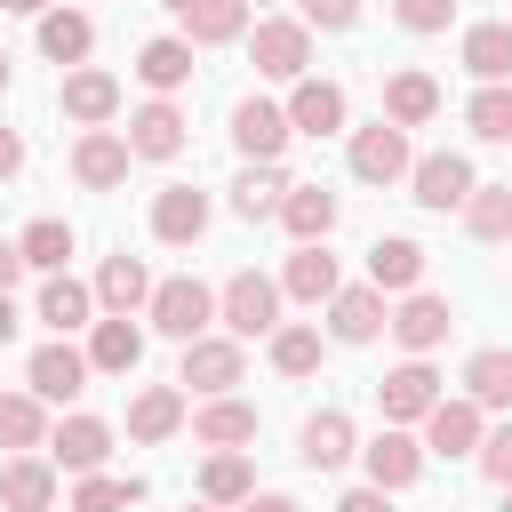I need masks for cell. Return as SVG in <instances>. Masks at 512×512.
Here are the masks:
<instances>
[{
    "mask_svg": "<svg viewBox=\"0 0 512 512\" xmlns=\"http://www.w3.org/2000/svg\"><path fill=\"white\" fill-rule=\"evenodd\" d=\"M152 328L160 336H176V344H192V336H208V320H216V288H200L192 272H176V280H160L152 288Z\"/></svg>",
    "mask_w": 512,
    "mask_h": 512,
    "instance_id": "obj_1",
    "label": "cell"
},
{
    "mask_svg": "<svg viewBox=\"0 0 512 512\" xmlns=\"http://www.w3.org/2000/svg\"><path fill=\"white\" fill-rule=\"evenodd\" d=\"M216 320H224L232 336H272V328H280V280L232 272V280L216 288Z\"/></svg>",
    "mask_w": 512,
    "mask_h": 512,
    "instance_id": "obj_2",
    "label": "cell"
},
{
    "mask_svg": "<svg viewBox=\"0 0 512 512\" xmlns=\"http://www.w3.org/2000/svg\"><path fill=\"white\" fill-rule=\"evenodd\" d=\"M248 56H256L264 80H304L312 72V24L304 16H264L256 40H248Z\"/></svg>",
    "mask_w": 512,
    "mask_h": 512,
    "instance_id": "obj_3",
    "label": "cell"
},
{
    "mask_svg": "<svg viewBox=\"0 0 512 512\" xmlns=\"http://www.w3.org/2000/svg\"><path fill=\"white\" fill-rule=\"evenodd\" d=\"M472 160L464 152H424V160H408V200H424V208H464L472 200Z\"/></svg>",
    "mask_w": 512,
    "mask_h": 512,
    "instance_id": "obj_4",
    "label": "cell"
},
{
    "mask_svg": "<svg viewBox=\"0 0 512 512\" xmlns=\"http://www.w3.org/2000/svg\"><path fill=\"white\" fill-rule=\"evenodd\" d=\"M480 416H488L480 400H464V392L448 400V392H440V400L424 408V456H472V448H480V432H488Z\"/></svg>",
    "mask_w": 512,
    "mask_h": 512,
    "instance_id": "obj_5",
    "label": "cell"
},
{
    "mask_svg": "<svg viewBox=\"0 0 512 512\" xmlns=\"http://www.w3.org/2000/svg\"><path fill=\"white\" fill-rule=\"evenodd\" d=\"M408 128H392V120H376V128H360L352 136V176L360 184H408Z\"/></svg>",
    "mask_w": 512,
    "mask_h": 512,
    "instance_id": "obj_6",
    "label": "cell"
},
{
    "mask_svg": "<svg viewBox=\"0 0 512 512\" xmlns=\"http://www.w3.org/2000/svg\"><path fill=\"white\" fill-rule=\"evenodd\" d=\"M176 384H192L200 400L232 392V384H240V336H192V344H184V368H176Z\"/></svg>",
    "mask_w": 512,
    "mask_h": 512,
    "instance_id": "obj_7",
    "label": "cell"
},
{
    "mask_svg": "<svg viewBox=\"0 0 512 512\" xmlns=\"http://www.w3.org/2000/svg\"><path fill=\"white\" fill-rule=\"evenodd\" d=\"M280 112H288V128H296V136H336L352 104H344V88H336V80H312V72H304V80H288V104H280Z\"/></svg>",
    "mask_w": 512,
    "mask_h": 512,
    "instance_id": "obj_8",
    "label": "cell"
},
{
    "mask_svg": "<svg viewBox=\"0 0 512 512\" xmlns=\"http://www.w3.org/2000/svg\"><path fill=\"white\" fill-rule=\"evenodd\" d=\"M376 400H384V424H424V408L440 400V376L424 368V352H408V360L376 384Z\"/></svg>",
    "mask_w": 512,
    "mask_h": 512,
    "instance_id": "obj_9",
    "label": "cell"
},
{
    "mask_svg": "<svg viewBox=\"0 0 512 512\" xmlns=\"http://www.w3.org/2000/svg\"><path fill=\"white\" fill-rule=\"evenodd\" d=\"M104 456H112V424L104 416H64L48 432V464L56 472H104Z\"/></svg>",
    "mask_w": 512,
    "mask_h": 512,
    "instance_id": "obj_10",
    "label": "cell"
},
{
    "mask_svg": "<svg viewBox=\"0 0 512 512\" xmlns=\"http://www.w3.org/2000/svg\"><path fill=\"white\" fill-rule=\"evenodd\" d=\"M128 152H136V160H176V152H184V112H176L168 96L136 104V112H128Z\"/></svg>",
    "mask_w": 512,
    "mask_h": 512,
    "instance_id": "obj_11",
    "label": "cell"
},
{
    "mask_svg": "<svg viewBox=\"0 0 512 512\" xmlns=\"http://www.w3.org/2000/svg\"><path fill=\"white\" fill-rule=\"evenodd\" d=\"M128 136H112V128H88L80 144H72V176L88 184V192H112V184H128Z\"/></svg>",
    "mask_w": 512,
    "mask_h": 512,
    "instance_id": "obj_12",
    "label": "cell"
},
{
    "mask_svg": "<svg viewBox=\"0 0 512 512\" xmlns=\"http://www.w3.org/2000/svg\"><path fill=\"white\" fill-rule=\"evenodd\" d=\"M336 288H344V272H336L328 240H296V256H288V272H280V296H296V304H328Z\"/></svg>",
    "mask_w": 512,
    "mask_h": 512,
    "instance_id": "obj_13",
    "label": "cell"
},
{
    "mask_svg": "<svg viewBox=\"0 0 512 512\" xmlns=\"http://www.w3.org/2000/svg\"><path fill=\"white\" fill-rule=\"evenodd\" d=\"M384 320H392V312H384V288H368V280L328 296V336H336V344H376Z\"/></svg>",
    "mask_w": 512,
    "mask_h": 512,
    "instance_id": "obj_14",
    "label": "cell"
},
{
    "mask_svg": "<svg viewBox=\"0 0 512 512\" xmlns=\"http://www.w3.org/2000/svg\"><path fill=\"white\" fill-rule=\"evenodd\" d=\"M408 352H432V344H448V328H456V312H448V296H424V288H408L400 296V312L384 320Z\"/></svg>",
    "mask_w": 512,
    "mask_h": 512,
    "instance_id": "obj_15",
    "label": "cell"
},
{
    "mask_svg": "<svg viewBox=\"0 0 512 512\" xmlns=\"http://www.w3.org/2000/svg\"><path fill=\"white\" fill-rule=\"evenodd\" d=\"M360 456H368V480H376V488H408V480L424 472V440H416L408 424H384Z\"/></svg>",
    "mask_w": 512,
    "mask_h": 512,
    "instance_id": "obj_16",
    "label": "cell"
},
{
    "mask_svg": "<svg viewBox=\"0 0 512 512\" xmlns=\"http://www.w3.org/2000/svg\"><path fill=\"white\" fill-rule=\"evenodd\" d=\"M56 104H64V120H80V128H104L112 112H120V80L112 72H64V88H56Z\"/></svg>",
    "mask_w": 512,
    "mask_h": 512,
    "instance_id": "obj_17",
    "label": "cell"
},
{
    "mask_svg": "<svg viewBox=\"0 0 512 512\" xmlns=\"http://www.w3.org/2000/svg\"><path fill=\"white\" fill-rule=\"evenodd\" d=\"M288 136H296V128H288V112H280V104H264V96H248V104L232 112V144H240L248 160H280V152H288Z\"/></svg>",
    "mask_w": 512,
    "mask_h": 512,
    "instance_id": "obj_18",
    "label": "cell"
},
{
    "mask_svg": "<svg viewBox=\"0 0 512 512\" xmlns=\"http://www.w3.org/2000/svg\"><path fill=\"white\" fill-rule=\"evenodd\" d=\"M144 360V328L128 320V312H104V320H88V368H104V376H128Z\"/></svg>",
    "mask_w": 512,
    "mask_h": 512,
    "instance_id": "obj_19",
    "label": "cell"
},
{
    "mask_svg": "<svg viewBox=\"0 0 512 512\" xmlns=\"http://www.w3.org/2000/svg\"><path fill=\"white\" fill-rule=\"evenodd\" d=\"M24 376H32V392H40V400H80V392H88V352H72V344L56 336V344H40V352H32V368H24Z\"/></svg>",
    "mask_w": 512,
    "mask_h": 512,
    "instance_id": "obj_20",
    "label": "cell"
},
{
    "mask_svg": "<svg viewBox=\"0 0 512 512\" xmlns=\"http://www.w3.org/2000/svg\"><path fill=\"white\" fill-rule=\"evenodd\" d=\"M152 232H160L168 248H192V240L208 232V192H192V184H168V192L152 200Z\"/></svg>",
    "mask_w": 512,
    "mask_h": 512,
    "instance_id": "obj_21",
    "label": "cell"
},
{
    "mask_svg": "<svg viewBox=\"0 0 512 512\" xmlns=\"http://www.w3.org/2000/svg\"><path fill=\"white\" fill-rule=\"evenodd\" d=\"M0 504H8V512H48V504H56V464L32 456V448L8 456V472H0Z\"/></svg>",
    "mask_w": 512,
    "mask_h": 512,
    "instance_id": "obj_22",
    "label": "cell"
},
{
    "mask_svg": "<svg viewBox=\"0 0 512 512\" xmlns=\"http://www.w3.org/2000/svg\"><path fill=\"white\" fill-rule=\"evenodd\" d=\"M280 224H288V240H328L336 232V192L328 184H288L280 192Z\"/></svg>",
    "mask_w": 512,
    "mask_h": 512,
    "instance_id": "obj_23",
    "label": "cell"
},
{
    "mask_svg": "<svg viewBox=\"0 0 512 512\" xmlns=\"http://www.w3.org/2000/svg\"><path fill=\"white\" fill-rule=\"evenodd\" d=\"M296 456H304L312 472H336V464L352 456V416H344V408H320V416H304V432H296Z\"/></svg>",
    "mask_w": 512,
    "mask_h": 512,
    "instance_id": "obj_24",
    "label": "cell"
},
{
    "mask_svg": "<svg viewBox=\"0 0 512 512\" xmlns=\"http://www.w3.org/2000/svg\"><path fill=\"white\" fill-rule=\"evenodd\" d=\"M432 112H440V80L432 72H392L384 80V120L392 128H424Z\"/></svg>",
    "mask_w": 512,
    "mask_h": 512,
    "instance_id": "obj_25",
    "label": "cell"
},
{
    "mask_svg": "<svg viewBox=\"0 0 512 512\" xmlns=\"http://www.w3.org/2000/svg\"><path fill=\"white\" fill-rule=\"evenodd\" d=\"M416 280H424V248H416V240H400V232H392V240H376V248H368V288L408 296Z\"/></svg>",
    "mask_w": 512,
    "mask_h": 512,
    "instance_id": "obj_26",
    "label": "cell"
},
{
    "mask_svg": "<svg viewBox=\"0 0 512 512\" xmlns=\"http://www.w3.org/2000/svg\"><path fill=\"white\" fill-rule=\"evenodd\" d=\"M192 440H200V448H240V440H256V408L232 400V392H216V400L192 416Z\"/></svg>",
    "mask_w": 512,
    "mask_h": 512,
    "instance_id": "obj_27",
    "label": "cell"
},
{
    "mask_svg": "<svg viewBox=\"0 0 512 512\" xmlns=\"http://www.w3.org/2000/svg\"><path fill=\"white\" fill-rule=\"evenodd\" d=\"M88 48H96V24H88L80 8H40V56H56V64H88Z\"/></svg>",
    "mask_w": 512,
    "mask_h": 512,
    "instance_id": "obj_28",
    "label": "cell"
},
{
    "mask_svg": "<svg viewBox=\"0 0 512 512\" xmlns=\"http://www.w3.org/2000/svg\"><path fill=\"white\" fill-rule=\"evenodd\" d=\"M136 80H144L152 96H176V88L192 80V40H144V48H136Z\"/></svg>",
    "mask_w": 512,
    "mask_h": 512,
    "instance_id": "obj_29",
    "label": "cell"
},
{
    "mask_svg": "<svg viewBox=\"0 0 512 512\" xmlns=\"http://www.w3.org/2000/svg\"><path fill=\"white\" fill-rule=\"evenodd\" d=\"M248 496H256L248 456H240V448H216V456L200 464V504H216V512H224V504H248Z\"/></svg>",
    "mask_w": 512,
    "mask_h": 512,
    "instance_id": "obj_30",
    "label": "cell"
},
{
    "mask_svg": "<svg viewBox=\"0 0 512 512\" xmlns=\"http://www.w3.org/2000/svg\"><path fill=\"white\" fill-rule=\"evenodd\" d=\"M240 32H248V0H192L184 8V40L192 48H224Z\"/></svg>",
    "mask_w": 512,
    "mask_h": 512,
    "instance_id": "obj_31",
    "label": "cell"
},
{
    "mask_svg": "<svg viewBox=\"0 0 512 512\" xmlns=\"http://www.w3.org/2000/svg\"><path fill=\"white\" fill-rule=\"evenodd\" d=\"M96 304H104V312H136V304H152V272H144L136 256H104V272H96Z\"/></svg>",
    "mask_w": 512,
    "mask_h": 512,
    "instance_id": "obj_32",
    "label": "cell"
},
{
    "mask_svg": "<svg viewBox=\"0 0 512 512\" xmlns=\"http://www.w3.org/2000/svg\"><path fill=\"white\" fill-rule=\"evenodd\" d=\"M88 312H96V288H80L72 272H48V288H40V320H48L56 336H72V328H88Z\"/></svg>",
    "mask_w": 512,
    "mask_h": 512,
    "instance_id": "obj_33",
    "label": "cell"
},
{
    "mask_svg": "<svg viewBox=\"0 0 512 512\" xmlns=\"http://www.w3.org/2000/svg\"><path fill=\"white\" fill-rule=\"evenodd\" d=\"M176 424H184V392H176V384H144V392L128 400V432H136V440H168Z\"/></svg>",
    "mask_w": 512,
    "mask_h": 512,
    "instance_id": "obj_34",
    "label": "cell"
},
{
    "mask_svg": "<svg viewBox=\"0 0 512 512\" xmlns=\"http://www.w3.org/2000/svg\"><path fill=\"white\" fill-rule=\"evenodd\" d=\"M464 400H480V408H512V352H504V344H488V352L464 360Z\"/></svg>",
    "mask_w": 512,
    "mask_h": 512,
    "instance_id": "obj_35",
    "label": "cell"
},
{
    "mask_svg": "<svg viewBox=\"0 0 512 512\" xmlns=\"http://www.w3.org/2000/svg\"><path fill=\"white\" fill-rule=\"evenodd\" d=\"M280 192H288V168L280 160H248V176L232 184V208L256 224V216H280Z\"/></svg>",
    "mask_w": 512,
    "mask_h": 512,
    "instance_id": "obj_36",
    "label": "cell"
},
{
    "mask_svg": "<svg viewBox=\"0 0 512 512\" xmlns=\"http://www.w3.org/2000/svg\"><path fill=\"white\" fill-rule=\"evenodd\" d=\"M16 256H24V272H64V256H72V224H64V216L24 224V232H16Z\"/></svg>",
    "mask_w": 512,
    "mask_h": 512,
    "instance_id": "obj_37",
    "label": "cell"
},
{
    "mask_svg": "<svg viewBox=\"0 0 512 512\" xmlns=\"http://www.w3.org/2000/svg\"><path fill=\"white\" fill-rule=\"evenodd\" d=\"M464 72L472 80H512V24H472L464 32Z\"/></svg>",
    "mask_w": 512,
    "mask_h": 512,
    "instance_id": "obj_38",
    "label": "cell"
},
{
    "mask_svg": "<svg viewBox=\"0 0 512 512\" xmlns=\"http://www.w3.org/2000/svg\"><path fill=\"white\" fill-rule=\"evenodd\" d=\"M464 232H472V240H512V184H472Z\"/></svg>",
    "mask_w": 512,
    "mask_h": 512,
    "instance_id": "obj_39",
    "label": "cell"
},
{
    "mask_svg": "<svg viewBox=\"0 0 512 512\" xmlns=\"http://www.w3.org/2000/svg\"><path fill=\"white\" fill-rule=\"evenodd\" d=\"M464 120H472L480 144H512V80H480V96L464 104Z\"/></svg>",
    "mask_w": 512,
    "mask_h": 512,
    "instance_id": "obj_40",
    "label": "cell"
},
{
    "mask_svg": "<svg viewBox=\"0 0 512 512\" xmlns=\"http://www.w3.org/2000/svg\"><path fill=\"white\" fill-rule=\"evenodd\" d=\"M48 440V416H40V392H0V448H40Z\"/></svg>",
    "mask_w": 512,
    "mask_h": 512,
    "instance_id": "obj_41",
    "label": "cell"
},
{
    "mask_svg": "<svg viewBox=\"0 0 512 512\" xmlns=\"http://www.w3.org/2000/svg\"><path fill=\"white\" fill-rule=\"evenodd\" d=\"M136 496H144V480H120V472H80L72 512H128Z\"/></svg>",
    "mask_w": 512,
    "mask_h": 512,
    "instance_id": "obj_42",
    "label": "cell"
},
{
    "mask_svg": "<svg viewBox=\"0 0 512 512\" xmlns=\"http://www.w3.org/2000/svg\"><path fill=\"white\" fill-rule=\"evenodd\" d=\"M272 368L280 376H312L320 368V328H272Z\"/></svg>",
    "mask_w": 512,
    "mask_h": 512,
    "instance_id": "obj_43",
    "label": "cell"
},
{
    "mask_svg": "<svg viewBox=\"0 0 512 512\" xmlns=\"http://www.w3.org/2000/svg\"><path fill=\"white\" fill-rule=\"evenodd\" d=\"M472 456H480V472H488L496 488H512V424H496V432H480V448H472Z\"/></svg>",
    "mask_w": 512,
    "mask_h": 512,
    "instance_id": "obj_44",
    "label": "cell"
},
{
    "mask_svg": "<svg viewBox=\"0 0 512 512\" xmlns=\"http://www.w3.org/2000/svg\"><path fill=\"white\" fill-rule=\"evenodd\" d=\"M392 16H400L408 32H448V16H456V0H392Z\"/></svg>",
    "mask_w": 512,
    "mask_h": 512,
    "instance_id": "obj_45",
    "label": "cell"
},
{
    "mask_svg": "<svg viewBox=\"0 0 512 512\" xmlns=\"http://www.w3.org/2000/svg\"><path fill=\"white\" fill-rule=\"evenodd\" d=\"M296 8H304L312 32H352L360 24V0H296Z\"/></svg>",
    "mask_w": 512,
    "mask_h": 512,
    "instance_id": "obj_46",
    "label": "cell"
},
{
    "mask_svg": "<svg viewBox=\"0 0 512 512\" xmlns=\"http://www.w3.org/2000/svg\"><path fill=\"white\" fill-rule=\"evenodd\" d=\"M336 512H392V488H376V480H368V488H344Z\"/></svg>",
    "mask_w": 512,
    "mask_h": 512,
    "instance_id": "obj_47",
    "label": "cell"
},
{
    "mask_svg": "<svg viewBox=\"0 0 512 512\" xmlns=\"http://www.w3.org/2000/svg\"><path fill=\"white\" fill-rule=\"evenodd\" d=\"M16 168H24V136H16V128H0V184H8Z\"/></svg>",
    "mask_w": 512,
    "mask_h": 512,
    "instance_id": "obj_48",
    "label": "cell"
},
{
    "mask_svg": "<svg viewBox=\"0 0 512 512\" xmlns=\"http://www.w3.org/2000/svg\"><path fill=\"white\" fill-rule=\"evenodd\" d=\"M24 280V256H16V240H0V296Z\"/></svg>",
    "mask_w": 512,
    "mask_h": 512,
    "instance_id": "obj_49",
    "label": "cell"
},
{
    "mask_svg": "<svg viewBox=\"0 0 512 512\" xmlns=\"http://www.w3.org/2000/svg\"><path fill=\"white\" fill-rule=\"evenodd\" d=\"M240 512H304V504H296V496H248Z\"/></svg>",
    "mask_w": 512,
    "mask_h": 512,
    "instance_id": "obj_50",
    "label": "cell"
},
{
    "mask_svg": "<svg viewBox=\"0 0 512 512\" xmlns=\"http://www.w3.org/2000/svg\"><path fill=\"white\" fill-rule=\"evenodd\" d=\"M16 336V296H0V344Z\"/></svg>",
    "mask_w": 512,
    "mask_h": 512,
    "instance_id": "obj_51",
    "label": "cell"
},
{
    "mask_svg": "<svg viewBox=\"0 0 512 512\" xmlns=\"http://www.w3.org/2000/svg\"><path fill=\"white\" fill-rule=\"evenodd\" d=\"M0 8H8V16H40L48 0H0Z\"/></svg>",
    "mask_w": 512,
    "mask_h": 512,
    "instance_id": "obj_52",
    "label": "cell"
},
{
    "mask_svg": "<svg viewBox=\"0 0 512 512\" xmlns=\"http://www.w3.org/2000/svg\"><path fill=\"white\" fill-rule=\"evenodd\" d=\"M168 8H176V16H184V8H192V0H168Z\"/></svg>",
    "mask_w": 512,
    "mask_h": 512,
    "instance_id": "obj_53",
    "label": "cell"
},
{
    "mask_svg": "<svg viewBox=\"0 0 512 512\" xmlns=\"http://www.w3.org/2000/svg\"><path fill=\"white\" fill-rule=\"evenodd\" d=\"M184 512H216V504H184Z\"/></svg>",
    "mask_w": 512,
    "mask_h": 512,
    "instance_id": "obj_54",
    "label": "cell"
},
{
    "mask_svg": "<svg viewBox=\"0 0 512 512\" xmlns=\"http://www.w3.org/2000/svg\"><path fill=\"white\" fill-rule=\"evenodd\" d=\"M0 88H8V56H0Z\"/></svg>",
    "mask_w": 512,
    "mask_h": 512,
    "instance_id": "obj_55",
    "label": "cell"
},
{
    "mask_svg": "<svg viewBox=\"0 0 512 512\" xmlns=\"http://www.w3.org/2000/svg\"><path fill=\"white\" fill-rule=\"evenodd\" d=\"M504 512H512V488H504Z\"/></svg>",
    "mask_w": 512,
    "mask_h": 512,
    "instance_id": "obj_56",
    "label": "cell"
}]
</instances>
